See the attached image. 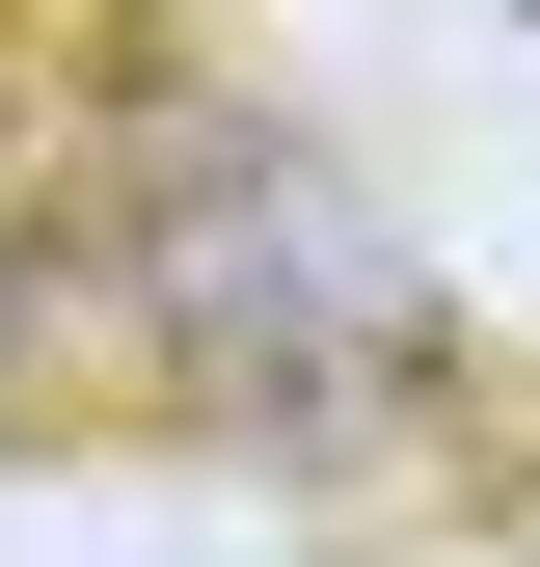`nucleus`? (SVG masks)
I'll use <instances>...</instances> for the list:
<instances>
[{"instance_id":"1","label":"nucleus","mask_w":540,"mask_h":567,"mask_svg":"<svg viewBox=\"0 0 540 567\" xmlns=\"http://www.w3.org/2000/svg\"><path fill=\"white\" fill-rule=\"evenodd\" d=\"M163 324L217 351V379H405V351H433L405 244L298 135H163Z\"/></svg>"}]
</instances>
